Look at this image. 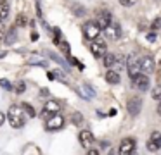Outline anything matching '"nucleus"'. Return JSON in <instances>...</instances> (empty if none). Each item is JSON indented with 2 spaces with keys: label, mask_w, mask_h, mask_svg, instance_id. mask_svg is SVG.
<instances>
[{
  "label": "nucleus",
  "mask_w": 161,
  "mask_h": 155,
  "mask_svg": "<svg viewBox=\"0 0 161 155\" xmlns=\"http://www.w3.org/2000/svg\"><path fill=\"white\" fill-rule=\"evenodd\" d=\"M7 117H9V124L12 127H21L25 124V109L21 105H12L9 109Z\"/></svg>",
  "instance_id": "f257e3e1"
},
{
  "label": "nucleus",
  "mask_w": 161,
  "mask_h": 155,
  "mask_svg": "<svg viewBox=\"0 0 161 155\" xmlns=\"http://www.w3.org/2000/svg\"><path fill=\"white\" fill-rule=\"evenodd\" d=\"M81 31H83L85 38H88V40H97L99 38V33H101V26L97 24V21H88V23H83V26H81Z\"/></svg>",
  "instance_id": "f03ea898"
},
{
  "label": "nucleus",
  "mask_w": 161,
  "mask_h": 155,
  "mask_svg": "<svg viewBox=\"0 0 161 155\" xmlns=\"http://www.w3.org/2000/svg\"><path fill=\"white\" fill-rule=\"evenodd\" d=\"M126 67H128V74L132 76H135V74H139V69H140V57L137 54H132L128 57V60H126Z\"/></svg>",
  "instance_id": "7ed1b4c3"
},
{
  "label": "nucleus",
  "mask_w": 161,
  "mask_h": 155,
  "mask_svg": "<svg viewBox=\"0 0 161 155\" xmlns=\"http://www.w3.org/2000/svg\"><path fill=\"white\" fill-rule=\"evenodd\" d=\"M161 148V133L159 131H153L147 140V150L149 152H158Z\"/></svg>",
  "instance_id": "20e7f679"
},
{
  "label": "nucleus",
  "mask_w": 161,
  "mask_h": 155,
  "mask_svg": "<svg viewBox=\"0 0 161 155\" xmlns=\"http://www.w3.org/2000/svg\"><path fill=\"white\" fill-rule=\"evenodd\" d=\"M135 152V140L133 138H125L119 143V155H133Z\"/></svg>",
  "instance_id": "39448f33"
},
{
  "label": "nucleus",
  "mask_w": 161,
  "mask_h": 155,
  "mask_svg": "<svg viewBox=\"0 0 161 155\" xmlns=\"http://www.w3.org/2000/svg\"><path fill=\"white\" fill-rule=\"evenodd\" d=\"M132 83L137 90H140V91H146V90L149 88V78H147V74H140V72L135 74L132 78Z\"/></svg>",
  "instance_id": "423d86ee"
},
{
  "label": "nucleus",
  "mask_w": 161,
  "mask_h": 155,
  "mask_svg": "<svg viewBox=\"0 0 161 155\" xmlns=\"http://www.w3.org/2000/svg\"><path fill=\"white\" fill-rule=\"evenodd\" d=\"M63 126H64V117L59 116V114H54L50 119H47V124H45V127L49 131H57Z\"/></svg>",
  "instance_id": "0eeeda50"
},
{
  "label": "nucleus",
  "mask_w": 161,
  "mask_h": 155,
  "mask_svg": "<svg viewBox=\"0 0 161 155\" xmlns=\"http://www.w3.org/2000/svg\"><path fill=\"white\" fill-rule=\"evenodd\" d=\"M90 52L94 57H104L106 55V41L104 40H94L90 45Z\"/></svg>",
  "instance_id": "6e6552de"
},
{
  "label": "nucleus",
  "mask_w": 161,
  "mask_h": 155,
  "mask_svg": "<svg viewBox=\"0 0 161 155\" xmlns=\"http://www.w3.org/2000/svg\"><path fill=\"white\" fill-rule=\"evenodd\" d=\"M140 107H142V100L139 98V96H132V98L128 100V103H126V109H128V114L130 116H139L140 112Z\"/></svg>",
  "instance_id": "1a4fd4ad"
},
{
  "label": "nucleus",
  "mask_w": 161,
  "mask_h": 155,
  "mask_svg": "<svg viewBox=\"0 0 161 155\" xmlns=\"http://www.w3.org/2000/svg\"><path fill=\"white\" fill-rule=\"evenodd\" d=\"M104 33H106V36L109 38V40H118L119 38V34H121V29H119V26L116 23H111L108 28L104 29Z\"/></svg>",
  "instance_id": "9d476101"
},
{
  "label": "nucleus",
  "mask_w": 161,
  "mask_h": 155,
  "mask_svg": "<svg viewBox=\"0 0 161 155\" xmlns=\"http://www.w3.org/2000/svg\"><path fill=\"white\" fill-rule=\"evenodd\" d=\"M97 24L101 28H108L109 24H111V14L108 12V10H99V16H97Z\"/></svg>",
  "instance_id": "9b49d317"
},
{
  "label": "nucleus",
  "mask_w": 161,
  "mask_h": 155,
  "mask_svg": "<svg viewBox=\"0 0 161 155\" xmlns=\"http://www.w3.org/2000/svg\"><path fill=\"white\" fill-rule=\"evenodd\" d=\"M140 71H144V72L154 71V59L151 55H146V57L140 59Z\"/></svg>",
  "instance_id": "f8f14e48"
},
{
  "label": "nucleus",
  "mask_w": 161,
  "mask_h": 155,
  "mask_svg": "<svg viewBox=\"0 0 161 155\" xmlns=\"http://www.w3.org/2000/svg\"><path fill=\"white\" fill-rule=\"evenodd\" d=\"M80 143H81V147H85V148H88L92 145V141H94V136H92V133L90 131H87V129H83L80 133Z\"/></svg>",
  "instance_id": "ddd939ff"
},
{
  "label": "nucleus",
  "mask_w": 161,
  "mask_h": 155,
  "mask_svg": "<svg viewBox=\"0 0 161 155\" xmlns=\"http://www.w3.org/2000/svg\"><path fill=\"white\" fill-rule=\"evenodd\" d=\"M45 112H49L50 116H54V114H57L61 110V103L57 102V100H49V102L45 103Z\"/></svg>",
  "instance_id": "4468645a"
},
{
  "label": "nucleus",
  "mask_w": 161,
  "mask_h": 155,
  "mask_svg": "<svg viewBox=\"0 0 161 155\" xmlns=\"http://www.w3.org/2000/svg\"><path fill=\"white\" fill-rule=\"evenodd\" d=\"M119 72H116V71H108L106 72V81L109 83V85H118L119 83Z\"/></svg>",
  "instance_id": "2eb2a0df"
},
{
  "label": "nucleus",
  "mask_w": 161,
  "mask_h": 155,
  "mask_svg": "<svg viewBox=\"0 0 161 155\" xmlns=\"http://www.w3.org/2000/svg\"><path fill=\"white\" fill-rule=\"evenodd\" d=\"M9 10H11V7H9L7 0H0V19H5L9 16Z\"/></svg>",
  "instance_id": "dca6fc26"
},
{
  "label": "nucleus",
  "mask_w": 161,
  "mask_h": 155,
  "mask_svg": "<svg viewBox=\"0 0 161 155\" xmlns=\"http://www.w3.org/2000/svg\"><path fill=\"white\" fill-rule=\"evenodd\" d=\"M114 64H116V55L106 54V55H104V65H106V67H113Z\"/></svg>",
  "instance_id": "f3484780"
},
{
  "label": "nucleus",
  "mask_w": 161,
  "mask_h": 155,
  "mask_svg": "<svg viewBox=\"0 0 161 155\" xmlns=\"http://www.w3.org/2000/svg\"><path fill=\"white\" fill-rule=\"evenodd\" d=\"M4 41L7 45H12L16 41V29H11L9 33H5V38H4Z\"/></svg>",
  "instance_id": "a211bd4d"
},
{
  "label": "nucleus",
  "mask_w": 161,
  "mask_h": 155,
  "mask_svg": "<svg viewBox=\"0 0 161 155\" xmlns=\"http://www.w3.org/2000/svg\"><path fill=\"white\" fill-rule=\"evenodd\" d=\"M23 109H25V112L28 114L30 117H33V116H35V109H33V107L30 105V103H23Z\"/></svg>",
  "instance_id": "6ab92c4d"
},
{
  "label": "nucleus",
  "mask_w": 161,
  "mask_h": 155,
  "mask_svg": "<svg viewBox=\"0 0 161 155\" xmlns=\"http://www.w3.org/2000/svg\"><path fill=\"white\" fill-rule=\"evenodd\" d=\"M14 90H16V93H23V91L26 90V85H25L23 81H18V83L14 85Z\"/></svg>",
  "instance_id": "aec40b11"
},
{
  "label": "nucleus",
  "mask_w": 161,
  "mask_h": 155,
  "mask_svg": "<svg viewBox=\"0 0 161 155\" xmlns=\"http://www.w3.org/2000/svg\"><path fill=\"white\" fill-rule=\"evenodd\" d=\"M151 95H153V98L159 100V98H161V86H159V85L154 86V90H153V93H151Z\"/></svg>",
  "instance_id": "412c9836"
},
{
  "label": "nucleus",
  "mask_w": 161,
  "mask_h": 155,
  "mask_svg": "<svg viewBox=\"0 0 161 155\" xmlns=\"http://www.w3.org/2000/svg\"><path fill=\"white\" fill-rule=\"evenodd\" d=\"M73 122L75 124H81V122H83V116H81L80 112H75L73 114Z\"/></svg>",
  "instance_id": "4be33fe9"
},
{
  "label": "nucleus",
  "mask_w": 161,
  "mask_h": 155,
  "mask_svg": "<svg viewBox=\"0 0 161 155\" xmlns=\"http://www.w3.org/2000/svg\"><path fill=\"white\" fill-rule=\"evenodd\" d=\"M151 28H153V29H161V17H156V19L151 23Z\"/></svg>",
  "instance_id": "5701e85b"
},
{
  "label": "nucleus",
  "mask_w": 161,
  "mask_h": 155,
  "mask_svg": "<svg viewBox=\"0 0 161 155\" xmlns=\"http://www.w3.org/2000/svg\"><path fill=\"white\" fill-rule=\"evenodd\" d=\"M61 48H63V52L69 57V45H68V41H63V43H61Z\"/></svg>",
  "instance_id": "b1692460"
},
{
  "label": "nucleus",
  "mask_w": 161,
  "mask_h": 155,
  "mask_svg": "<svg viewBox=\"0 0 161 155\" xmlns=\"http://www.w3.org/2000/svg\"><path fill=\"white\" fill-rule=\"evenodd\" d=\"M68 60L71 62V65H78V67H80V69H83V65H81V64H80V62H78V60H76V59H75V57H71V55H69V57H68Z\"/></svg>",
  "instance_id": "393cba45"
},
{
  "label": "nucleus",
  "mask_w": 161,
  "mask_h": 155,
  "mask_svg": "<svg viewBox=\"0 0 161 155\" xmlns=\"http://www.w3.org/2000/svg\"><path fill=\"white\" fill-rule=\"evenodd\" d=\"M0 86H2V88H5V90H11L12 88V85L9 81H5V79H0Z\"/></svg>",
  "instance_id": "a878e982"
},
{
  "label": "nucleus",
  "mask_w": 161,
  "mask_h": 155,
  "mask_svg": "<svg viewBox=\"0 0 161 155\" xmlns=\"http://www.w3.org/2000/svg\"><path fill=\"white\" fill-rule=\"evenodd\" d=\"M59 36H61V31H59V28H56L54 29V43H59Z\"/></svg>",
  "instance_id": "bb28decb"
},
{
  "label": "nucleus",
  "mask_w": 161,
  "mask_h": 155,
  "mask_svg": "<svg viewBox=\"0 0 161 155\" xmlns=\"http://www.w3.org/2000/svg\"><path fill=\"white\" fill-rule=\"evenodd\" d=\"M18 26H26V17L25 16H18Z\"/></svg>",
  "instance_id": "cd10ccee"
},
{
  "label": "nucleus",
  "mask_w": 161,
  "mask_h": 155,
  "mask_svg": "<svg viewBox=\"0 0 161 155\" xmlns=\"http://www.w3.org/2000/svg\"><path fill=\"white\" fill-rule=\"evenodd\" d=\"M135 2H137V0H119V3H121V5H126V7L133 5Z\"/></svg>",
  "instance_id": "c85d7f7f"
},
{
  "label": "nucleus",
  "mask_w": 161,
  "mask_h": 155,
  "mask_svg": "<svg viewBox=\"0 0 161 155\" xmlns=\"http://www.w3.org/2000/svg\"><path fill=\"white\" fill-rule=\"evenodd\" d=\"M4 36H5V29H4V24L0 23V40H4Z\"/></svg>",
  "instance_id": "c756f323"
},
{
  "label": "nucleus",
  "mask_w": 161,
  "mask_h": 155,
  "mask_svg": "<svg viewBox=\"0 0 161 155\" xmlns=\"http://www.w3.org/2000/svg\"><path fill=\"white\" fill-rule=\"evenodd\" d=\"M147 38H149V41H154V40H156V34H154V33H149V34H147Z\"/></svg>",
  "instance_id": "7c9ffc66"
},
{
  "label": "nucleus",
  "mask_w": 161,
  "mask_h": 155,
  "mask_svg": "<svg viewBox=\"0 0 161 155\" xmlns=\"http://www.w3.org/2000/svg\"><path fill=\"white\" fill-rule=\"evenodd\" d=\"M5 122V116H4V114H2V112H0V126H2V124H4Z\"/></svg>",
  "instance_id": "2f4dec72"
},
{
  "label": "nucleus",
  "mask_w": 161,
  "mask_h": 155,
  "mask_svg": "<svg viewBox=\"0 0 161 155\" xmlns=\"http://www.w3.org/2000/svg\"><path fill=\"white\" fill-rule=\"evenodd\" d=\"M87 155H99V152H97V150H88Z\"/></svg>",
  "instance_id": "473e14b6"
},
{
  "label": "nucleus",
  "mask_w": 161,
  "mask_h": 155,
  "mask_svg": "<svg viewBox=\"0 0 161 155\" xmlns=\"http://www.w3.org/2000/svg\"><path fill=\"white\" fill-rule=\"evenodd\" d=\"M49 79H50V81H54V79H56V72H49Z\"/></svg>",
  "instance_id": "72a5a7b5"
},
{
  "label": "nucleus",
  "mask_w": 161,
  "mask_h": 155,
  "mask_svg": "<svg viewBox=\"0 0 161 155\" xmlns=\"http://www.w3.org/2000/svg\"><path fill=\"white\" fill-rule=\"evenodd\" d=\"M31 40L36 41V40H38V34H36V33H31Z\"/></svg>",
  "instance_id": "f704fd0d"
},
{
  "label": "nucleus",
  "mask_w": 161,
  "mask_h": 155,
  "mask_svg": "<svg viewBox=\"0 0 161 155\" xmlns=\"http://www.w3.org/2000/svg\"><path fill=\"white\" fill-rule=\"evenodd\" d=\"M108 155H118V152H116V150H111V152H109Z\"/></svg>",
  "instance_id": "c9c22d12"
},
{
  "label": "nucleus",
  "mask_w": 161,
  "mask_h": 155,
  "mask_svg": "<svg viewBox=\"0 0 161 155\" xmlns=\"http://www.w3.org/2000/svg\"><path fill=\"white\" fill-rule=\"evenodd\" d=\"M158 114L161 116V102H159V105H158Z\"/></svg>",
  "instance_id": "e433bc0d"
}]
</instances>
